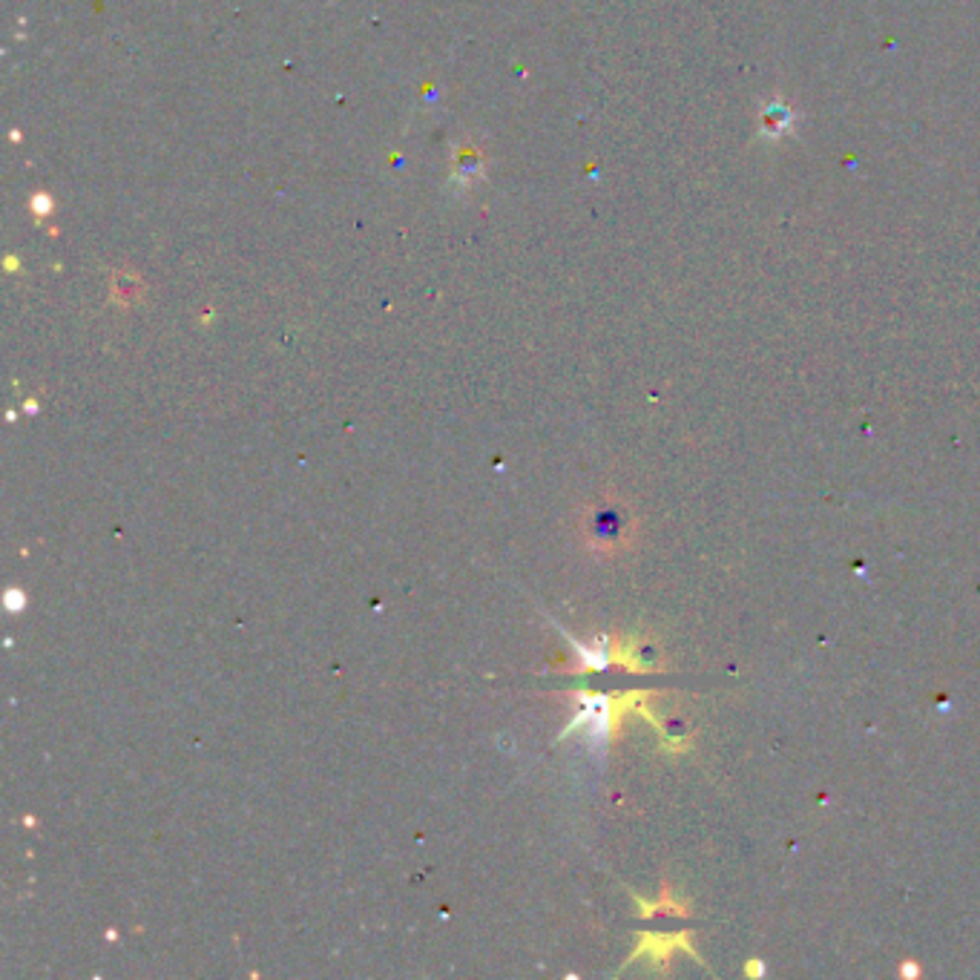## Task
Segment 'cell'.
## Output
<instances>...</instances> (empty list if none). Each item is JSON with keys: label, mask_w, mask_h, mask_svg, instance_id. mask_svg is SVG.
<instances>
[{"label": "cell", "mask_w": 980, "mask_h": 980, "mask_svg": "<svg viewBox=\"0 0 980 980\" xmlns=\"http://www.w3.org/2000/svg\"><path fill=\"white\" fill-rule=\"evenodd\" d=\"M650 695L653 693H648V690H644V693H641V690H632V693H613V695L593 693V690H576V693H572V707H576V713H572V719L567 722V727H564L561 736H558V742L572 734H584L593 751H607V745L616 739L621 719H625L627 713L636 711L641 713V716H648L650 725L662 734L664 745H670L673 751H685L688 742L670 739L667 730L662 727V722L650 713L648 707Z\"/></svg>", "instance_id": "1"}, {"label": "cell", "mask_w": 980, "mask_h": 980, "mask_svg": "<svg viewBox=\"0 0 980 980\" xmlns=\"http://www.w3.org/2000/svg\"><path fill=\"white\" fill-rule=\"evenodd\" d=\"M576 535L586 553L598 555V558H616L636 546L641 535V521L621 492L604 489L578 506Z\"/></svg>", "instance_id": "2"}, {"label": "cell", "mask_w": 980, "mask_h": 980, "mask_svg": "<svg viewBox=\"0 0 980 980\" xmlns=\"http://www.w3.org/2000/svg\"><path fill=\"white\" fill-rule=\"evenodd\" d=\"M676 946H688L690 948V943H688V934H670V937H662V934H644V937H641V946L636 948V952H632V957H630V964L632 960H639L641 955H648L650 960H653V964L656 966H667V960H670V955H673V948ZM690 952H693V948H690Z\"/></svg>", "instance_id": "3"}, {"label": "cell", "mask_w": 980, "mask_h": 980, "mask_svg": "<svg viewBox=\"0 0 980 980\" xmlns=\"http://www.w3.org/2000/svg\"><path fill=\"white\" fill-rule=\"evenodd\" d=\"M26 607V598L21 593H17V590H9L7 593V609L9 613H17V609H24Z\"/></svg>", "instance_id": "4"}, {"label": "cell", "mask_w": 980, "mask_h": 980, "mask_svg": "<svg viewBox=\"0 0 980 980\" xmlns=\"http://www.w3.org/2000/svg\"><path fill=\"white\" fill-rule=\"evenodd\" d=\"M900 972H903V975H917V966H909V964H903V966H900Z\"/></svg>", "instance_id": "5"}, {"label": "cell", "mask_w": 980, "mask_h": 980, "mask_svg": "<svg viewBox=\"0 0 980 980\" xmlns=\"http://www.w3.org/2000/svg\"><path fill=\"white\" fill-rule=\"evenodd\" d=\"M745 972H751V975H759V972H762V966H759V964H751V966H745Z\"/></svg>", "instance_id": "6"}]
</instances>
